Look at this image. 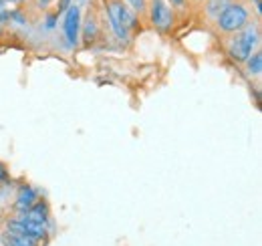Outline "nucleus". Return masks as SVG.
Segmentation results:
<instances>
[{"label": "nucleus", "mask_w": 262, "mask_h": 246, "mask_svg": "<svg viewBox=\"0 0 262 246\" xmlns=\"http://www.w3.org/2000/svg\"><path fill=\"white\" fill-rule=\"evenodd\" d=\"M0 244L2 246H40V242L31 238V236H25V234H16V232L2 230V234H0Z\"/></svg>", "instance_id": "obj_12"}, {"label": "nucleus", "mask_w": 262, "mask_h": 246, "mask_svg": "<svg viewBox=\"0 0 262 246\" xmlns=\"http://www.w3.org/2000/svg\"><path fill=\"white\" fill-rule=\"evenodd\" d=\"M55 2H57V0H29V4L33 6L34 12H47V10H53V8H55Z\"/></svg>", "instance_id": "obj_16"}, {"label": "nucleus", "mask_w": 262, "mask_h": 246, "mask_svg": "<svg viewBox=\"0 0 262 246\" xmlns=\"http://www.w3.org/2000/svg\"><path fill=\"white\" fill-rule=\"evenodd\" d=\"M101 20L109 27L111 34L119 43H129L133 32L141 25V18L123 0H101Z\"/></svg>", "instance_id": "obj_1"}, {"label": "nucleus", "mask_w": 262, "mask_h": 246, "mask_svg": "<svg viewBox=\"0 0 262 246\" xmlns=\"http://www.w3.org/2000/svg\"><path fill=\"white\" fill-rule=\"evenodd\" d=\"M188 2H190V4H194V6H200L204 0H188Z\"/></svg>", "instance_id": "obj_23"}, {"label": "nucleus", "mask_w": 262, "mask_h": 246, "mask_svg": "<svg viewBox=\"0 0 262 246\" xmlns=\"http://www.w3.org/2000/svg\"><path fill=\"white\" fill-rule=\"evenodd\" d=\"M262 43V29L260 20L254 18L250 20L242 31L234 32L230 36H224V51L230 57V61L236 65H242L254 51L260 49Z\"/></svg>", "instance_id": "obj_2"}, {"label": "nucleus", "mask_w": 262, "mask_h": 246, "mask_svg": "<svg viewBox=\"0 0 262 246\" xmlns=\"http://www.w3.org/2000/svg\"><path fill=\"white\" fill-rule=\"evenodd\" d=\"M234 0H204L200 4V10H202V18L214 27V23L218 20V16L228 8Z\"/></svg>", "instance_id": "obj_10"}, {"label": "nucleus", "mask_w": 262, "mask_h": 246, "mask_svg": "<svg viewBox=\"0 0 262 246\" xmlns=\"http://www.w3.org/2000/svg\"><path fill=\"white\" fill-rule=\"evenodd\" d=\"M59 18H61V14L55 12V10H47V12H42V23H40L42 31L55 32L57 31V27H59Z\"/></svg>", "instance_id": "obj_14"}, {"label": "nucleus", "mask_w": 262, "mask_h": 246, "mask_svg": "<svg viewBox=\"0 0 262 246\" xmlns=\"http://www.w3.org/2000/svg\"><path fill=\"white\" fill-rule=\"evenodd\" d=\"M167 2H169L176 10H184V8H188V4H190L188 0H167Z\"/></svg>", "instance_id": "obj_20"}, {"label": "nucleus", "mask_w": 262, "mask_h": 246, "mask_svg": "<svg viewBox=\"0 0 262 246\" xmlns=\"http://www.w3.org/2000/svg\"><path fill=\"white\" fill-rule=\"evenodd\" d=\"M81 23H83V8L79 4H71L61 14L63 38L69 49H77L81 45Z\"/></svg>", "instance_id": "obj_5"}, {"label": "nucleus", "mask_w": 262, "mask_h": 246, "mask_svg": "<svg viewBox=\"0 0 262 246\" xmlns=\"http://www.w3.org/2000/svg\"><path fill=\"white\" fill-rule=\"evenodd\" d=\"M16 216L27 218V220L36 222V224H45V226L51 228V232L55 230V226H53V214H51V206H49V202H47L45 198H38L27 212H20V214H16Z\"/></svg>", "instance_id": "obj_9"}, {"label": "nucleus", "mask_w": 262, "mask_h": 246, "mask_svg": "<svg viewBox=\"0 0 262 246\" xmlns=\"http://www.w3.org/2000/svg\"><path fill=\"white\" fill-rule=\"evenodd\" d=\"M176 16L178 12L167 0H147L143 20H147V25L156 32L169 34L176 27Z\"/></svg>", "instance_id": "obj_4"}, {"label": "nucleus", "mask_w": 262, "mask_h": 246, "mask_svg": "<svg viewBox=\"0 0 262 246\" xmlns=\"http://www.w3.org/2000/svg\"><path fill=\"white\" fill-rule=\"evenodd\" d=\"M10 4H4V2H0V25H4V27H8V18H10Z\"/></svg>", "instance_id": "obj_18"}, {"label": "nucleus", "mask_w": 262, "mask_h": 246, "mask_svg": "<svg viewBox=\"0 0 262 246\" xmlns=\"http://www.w3.org/2000/svg\"><path fill=\"white\" fill-rule=\"evenodd\" d=\"M42 198V194L31 184H20L16 188V194H14V202H12V214H20V212H27L34 202Z\"/></svg>", "instance_id": "obj_8"}, {"label": "nucleus", "mask_w": 262, "mask_h": 246, "mask_svg": "<svg viewBox=\"0 0 262 246\" xmlns=\"http://www.w3.org/2000/svg\"><path fill=\"white\" fill-rule=\"evenodd\" d=\"M123 2H125L131 10L143 20V16H145V8H147V0H123Z\"/></svg>", "instance_id": "obj_15"}, {"label": "nucleus", "mask_w": 262, "mask_h": 246, "mask_svg": "<svg viewBox=\"0 0 262 246\" xmlns=\"http://www.w3.org/2000/svg\"><path fill=\"white\" fill-rule=\"evenodd\" d=\"M4 36H6V27H4V25H0V40H2Z\"/></svg>", "instance_id": "obj_21"}, {"label": "nucleus", "mask_w": 262, "mask_h": 246, "mask_svg": "<svg viewBox=\"0 0 262 246\" xmlns=\"http://www.w3.org/2000/svg\"><path fill=\"white\" fill-rule=\"evenodd\" d=\"M71 4H75V0H57L53 10H55V12H59V14H63V12H65Z\"/></svg>", "instance_id": "obj_19"}, {"label": "nucleus", "mask_w": 262, "mask_h": 246, "mask_svg": "<svg viewBox=\"0 0 262 246\" xmlns=\"http://www.w3.org/2000/svg\"><path fill=\"white\" fill-rule=\"evenodd\" d=\"M101 32H103L101 14L95 8H89V12L83 16V23H81V43L85 47H93L99 40Z\"/></svg>", "instance_id": "obj_7"}, {"label": "nucleus", "mask_w": 262, "mask_h": 246, "mask_svg": "<svg viewBox=\"0 0 262 246\" xmlns=\"http://www.w3.org/2000/svg\"><path fill=\"white\" fill-rule=\"evenodd\" d=\"M29 10L27 6H12L10 8V18H8V27H27L29 25Z\"/></svg>", "instance_id": "obj_13"}, {"label": "nucleus", "mask_w": 262, "mask_h": 246, "mask_svg": "<svg viewBox=\"0 0 262 246\" xmlns=\"http://www.w3.org/2000/svg\"><path fill=\"white\" fill-rule=\"evenodd\" d=\"M27 4H29V0H16L14 6H27Z\"/></svg>", "instance_id": "obj_22"}, {"label": "nucleus", "mask_w": 262, "mask_h": 246, "mask_svg": "<svg viewBox=\"0 0 262 246\" xmlns=\"http://www.w3.org/2000/svg\"><path fill=\"white\" fill-rule=\"evenodd\" d=\"M242 69H244V75L248 77V79H254V81H258L262 75V51H254L246 61L242 63Z\"/></svg>", "instance_id": "obj_11"}, {"label": "nucleus", "mask_w": 262, "mask_h": 246, "mask_svg": "<svg viewBox=\"0 0 262 246\" xmlns=\"http://www.w3.org/2000/svg\"><path fill=\"white\" fill-rule=\"evenodd\" d=\"M0 2H4V4H10V6H14V4H16V0H0Z\"/></svg>", "instance_id": "obj_24"}, {"label": "nucleus", "mask_w": 262, "mask_h": 246, "mask_svg": "<svg viewBox=\"0 0 262 246\" xmlns=\"http://www.w3.org/2000/svg\"><path fill=\"white\" fill-rule=\"evenodd\" d=\"M4 230L8 232H16V234H25V236H31L38 242H47L51 238V228L45 226V224H36V222H31L27 218H20V216L12 214L6 218L4 222Z\"/></svg>", "instance_id": "obj_6"}, {"label": "nucleus", "mask_w": 262, "mask_h": 246, "mask_svg": "<svg viewBox=\"0 0 262 246\" xmlns=\"http://www.w3.org/2000/svg\"><path fill=\"white\" fill-rule=\"evenodd\" d=\"M10 182H12V178H10V172H8L6 163H4V161H0V188L8 186Z\"/></svg>", "instance_id": "obj_17"}, {"label": "nucleus", "mask_w": 262, "mask_h": 246, "mask_svg": "<svg viewBox=\"0 0 262 246\" xmlns=\"http://www.w3.org/2000/svg\"><path fill=\"white\" fill-rule=\"evenodd\" d=\"M250 20H254L252 6L246 0H234L218 16V20L214 23V29L220 32V36H230L234 32L242 31Z\"/></svg>", "instance_id": "obj_3"}]
</instances>
